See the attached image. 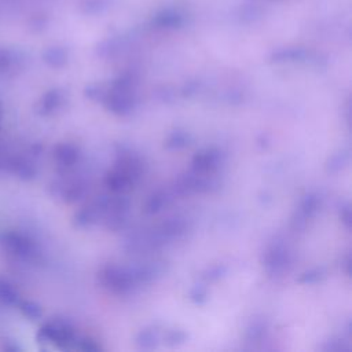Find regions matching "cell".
<instances>
[{
    "mask_svg": "<svg viewBox=\"0 0 352 352\" xmlns=\"http://www.w3.org/2000/svg\"><path fill=\"white\" fill-rule=\"evenodd\" d=\"M154 22L161 28H177L182 23V16L173 11H164L157 15Z\"/></svg>",
    "mask_w": 352,
    "mask_h": 352,
    "instance_id": "1",
    "label": "cell"
},
{
    "mask_svg": "<svg viewBox=\"0 0 352 352\" xmlns=\"http://www.w3.org/2000/svg\"><path fill=\"white\" fill-rule=\"evenodd\" d=\"M109 7V0H85L81 6L82 11L87 14H98Z\"/></svg>",
    "mask_w": 352,
    "mask_h": 352,
    "instance_id": "2",
    "label": "cell"
},
{
    "mask_svg": "<svg viewBox=\"0 0 352 352\" xmlns=\"http://www.w3.org/2000/svg\"><path fill=\"white\" fill-rule=\"evenodd\" d=\"M305 55L304 50L300 48H287V50H280L276 54H274L272 59L275 60H289V59H300Z\"/></svg>",
    "mask_w": 352,
    "mask_h": 352,
    "instance_id": "3",
    "label": "cell"
},
{
    "mask_svg": "<svg viewBox=\"0 0 352 352\" xmlns=\"http://www.w3.org/2000/svg\"><path fill=\"white\" fill-rule=\"evenodd\" d=\"M260 15H261V10L256 6H246L242 8V12H241L242 19L248 21V22L257 19Z\"/></svg>",
    "mask_w": 352,
    "mask_h": 352,
    "instance_id": "4",
    "label": "cell"
}]
</instances>
